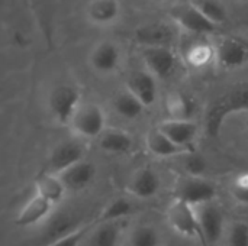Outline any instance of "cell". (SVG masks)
Here are the masks:
<instances>
[{
  "label": "cell",
  "instance_id": "6da1fadb",
  "mask_svg": "<svg viewBox=\"0 0 248 246\" xmlns=\"http://www.w3.org/2000/svg\"><path fill=\"white\" fill-rule=\"evenodd\" d=\"M238 113H248V84L237 86L215 100L206 115L208 135L218 136L227 120Z\"/></svg>",
  "mask_w": 248,
  "mask_h": 246
},
{
  "label": "cell",
  "instance_id": "7a4b0ae2",
  "mask_svg": "<svg viewBox=\"0 0 248 246\" xmlns=\"http://www.w3.org/2000/svg\"><path fill=\"white\" fill-rule=\"evenodd\" d=\"M217 187L205 177L182 174L173 184V200L183 202L192 207H198L215 202Z\"/></svg>",
  "mask_w": 248,
  "mask_h": 246
},
{
  "label": "cell",
  "instance_id": "3957f363",
  "mask_svg": "<svg viewBox=\"0 0 248 246\" xmlns=\"http://www.w3.org/2000/svg\"><path fill=\"white\" fill-rule=\"evenodd\" d=\"M68 128L73 135L81 141L99 139L108 129L106 113L96 103H83L76 112Z\"/></svg>",
  "mask_w": 248,
  "mask_h": 246
},
{
  "label": "cell",
  "instance_id": "277c9868",
  "mask_svg": "<svg viewBox=\"0 0 248 246\" xmlns=\"http://www.w3.org/2000/svg\"><path fill=\"white\" fill-rule=\"evenodd\" d=\"M81 104V94L78 88L71 84H58L49 91L48 109L54 120L61 126H70Z\"/></svg>",
  "mask_w": 248,
  "mask_h": 246
},
{
  "label": "cell",
  "instance_id": "5b68a950",
  "mask_svg": "<svg viewBox=\"0 0 248 246\" xmlns=\"http://www.w3.org/2000/svg\"><path fill=\"white\" fill-rule=\"evenodd\" d=\"M166 219L170 228L179 236L186 238V239H196L205 245L195 207L183 202L173 200L166 210Z\"/></svg>",
  "mask_w": 248,
  "mask_h": 246
},
{
  "label": "cell",
  "instance_id": "8992f818",
  "mask_svg": "<svg viewBox=\"0 0 248 246\" xmlns=\"http://www.w3.org/2000/svg\"><path fill=\"white\" fill-rule=\"evenodd\" d=\"M171 19L177 23L179 28L183 30L193 33V35H209L217 30V25L212 23L195 4L192 3H183L177 4L170 12Z\"/></svg>",
  "mask_w": 248,
  "mask_h": 246
},
{
  "label": "cell",
  "instance_id": "52a82bcc",
  "mask_svg": "<svg viewBox=\"0 0 248 246\" xmlns=\"http://www.w3.org/2000/svg\"><path fill=\"white\" fill-rule=\"evenodd\" d=\"M195 210L199 219L205 246L218 244L225 235V216L222 209L215 202H211L195 207Z\"/></svg>",
  "mask_w": 248,
  "mask_h": 246
},
{
  "label": "cell",
  "instance_id": "ba28073f",
  "mask_svg": "<svg viewBox=\"0 0 248 246\" xmlns=\"http://www.w3.org/2000/svg\"><path fill=\"white\" fill-rule=\"evenodd\" d=\"M86 146L81 139L77 141H62L55 145L48 157V170L46 173L61 174L70 167L84 161Z\"/></svg>",
  "mask_w": 248,
  "mask_h": 246
},
{
  "label": "cell",
  "instance_id": "9c48e42d",
  "mask_svg": "<svg viewBox=\"0 0 248 246\" xmlns=\"http://www.w3.org/2000/svg\"><path fill=\"white\" fill-rule=\"evenodd\" d=\"M141 58L145 70L151 72L157 80L169 78L177 67L176 52L169 46L141 48Z\"/></svg>",
  "mask_w": 248,
  "mask_h": 246
},
{
  "label": "cell",
  "instance_id": "30bf717a",
  "mask_svg": "<svg viewBox=\"0 0 248 246\" xmlns=\"http://www.w3.org/2000/svg\"><path fill=\"white\" fill-rule=\"evenodd\" d=\"M122 62V52L113 41H100L89 54L90 68L100 75H110L119 70Z\"/></svg>",
  "mask_w": 248,
  "mask_h": 246
},
{
  "label": "cell",
  "instance_id": "8fae6325",
  "mask_svg": "<svg viewBox=\"0 0 248 246\" xmlns=\"http://www.w3.org/2000/svg\"><path fill=\"white\" fill-rule=\"evenodd\" d=\"M215 45L217 62L227 70H235L248 62L247 43L234 36H224Z\"/></svg>",
  "mask_w": 248,
  "mask_h": 246
},
{
  "label": "cell",
  "instance_id": "7c38bea8",
  "mask_svg": "<svg viewBox=\"0 0 248 246\" xmlns=\"http://www.w3.org/2000/svg\"><path fill=\"white\" fill-rule=\"evenodd\" d=\"M160 177L158 174L148 168V167H144V168H140L137 170L129 181L126 183V193L137 199V200H150L153 197L157 196L158 190H160Z\"/></svg>",
  "mask_w": 248,
  "mask_h": 246
},
{
  "label": "cell",
  "instance_id": "4fadbf2b",
  "mask_svg": "<svg viewBox=\"0 0 248 246\" xmlns=\"http://www.w3.org/2000/svg\"><path fill=\"white\" fill-rule=\"evenodd\" d=\"M174 39H176L174 29L163 22L145 23L135 29V41L141 45V48H148V46L171 48Z\"/></svg>",
  "mask_w": 248,
  "mask_h": 246
},
{
  "label": "cell",
  "instance_id": "5bb4252c",
  "mask_svg": "<svg viewBox=\"0 0 248 246\" xmlns=\"http://www.w3.org/2000/svg\"><path fill=\"white\" fill-rule=\"evenodd\" d=\"M157 128L173 144H176L183 149H190L199 133V125L195 120H174L166 117L158 123Z\"/></svg>",
  "mask_w": 248,
  "mask_h": 246
},
{
  "label": "cell",
  "instance_id": "9a60e30c",
  "mask_svg": "<svg viewBox=\"0 0 248 246\" xmlns=\"http://www.w3.org/2000/svg\"><path fill=\"white\" fill-rule=\"evenodd\" d=\"M54 209H55V206H52L49 202H46L45 199H42L33 193V196L19 210V213L16 216V225L20 228L38 226L51 217Z\"/></svg>",
  "mask_w": 248,
  "mask_h": 246
},
{
  "label": "cell",
  "instance_id": "2e32d148",
  "mask_svg": "<svg viewBox=\"0 0 248 246\" xmlns=\"http://www.w3.org/2000/svg\"><path fill=\"white\" fill-rule=\"evenodd\" d=\"M126 90H129L147 109L151 107L158 96L157 78L147 70L135 71L126 80Z\"/></svg>",
  "mask_w": 248,
  "mask_h": 246
},
{
  "label": "cell",
  "instance_id": "e0dca14e",
  "mask_svg": "<svg viewBox=\"0 0 248 246\" xmlns=\"http://www.w3.org/2000/svg\"><path fill=\"white\" fill-rule=\"evenodd\" d=\"M96 174V165L84 159L57 175H60L68 191H81L93 183Z\"/></svg>",
  "mask_w": 248,
  "mask_h": 246
},
{
  "label": "cell",
  "instance_id": "ac0fdd59",
  "mask_svg": "<svg viewBox=\"0 0 248 246\" xmlns=\"http://www.w3.org/2000/svg\"><path fill=\"white\" fill-rule=\"evenodd\" d=\"M121 10L119 0H90L86 7V16L96 26H109L119 19Z\"/></svg>",
  "mask_w": 248,
  "mask_h": 246
},
{
  "label": "cell",
  "instance_id": "d6986e66",
  "mask_svg": "<svg viewBox=\"0 0 248 246\" xmlns=\"http://www.w3.org/2000/svg\"><path fill=\"white\" fill-rule=\"evenodd\" d=\"M68 193L60 175L52 173H44L35 180V194L49 202L52 206H58Z\"/></svg>",
  "mask_w": 248,
  "mask_h": 246
},
{
  "label": "cell",
  "instance_id": "ffe728a7",
  "mask_svg": "<svg viewBox=\"0 0 248 246\" xmlns=\"http://www.w3.org/2000/svg\"><path fill=\"white\" fill-rule=\"evenodd\" d=\"M164 109L167 119L174 120H195V101L193 99L182 91H170L164 99Z\"/></svg>",
  "mask_w": 248,
  "mask_h": 246
},
{
  "label": "cell",
  "instance_id": "44dd1931",
  "mask_svg": "<svg viewBox=\"0 0 248 246\" xmlns=\"http://www.w3.org/2000/svg\"><path fill=\"white\" fill-rule=\"evenodd\" d=\"M145 146L157 158H174L182 157L190 149H183L173 144L158 128L150 129L145 135Z\"/></svg>",
  "mask_w": 248,
  "mask_h": 246
},
{
  "label": "cell",
  "instance_id": "7402d4cb",
  "mask_svg": "<svg viewBox=\"0 0 248 246\" xmlns=\"http://www.w3.org/2000/svg\"><path fill=\"white\" fill-rule=\"evenodd\" d=\"M97 141L100 149L112 155H125L134 148V138L122 129L108 128Z\"/></svg>",
  "mask_w": 248,
  "mask_h": 246
},
{
  "label": "cell",
  "instance_id": "603a6c76",
  "mask_svg": "<svg viewBox=\"0 0 248 246\" xmlns=\"http://www.w3.org/2000/svg\"><path fill=\"white\" fill-rule=\"evenodd\" d=\"M124 222L96 223L89 233V246H119Z\"/></svg>",
  "mask_w": 248,
  "mask_h": 246
},
{
  "label": "cell",
  "instance_id": "cb8c5ba5",
  "mask_svg": "<svg viewBox=\"0 0 248 246\" xmlns=\"http://www.w3.org/2000/svg\"><path fill=\"white\" fill-rule=\"evenodd\" d=\"M185 61L189 67L196 70L209 67L211 64L217 62L215 45L205 41H196L190 43L185 51Z\"/></svg>",
  "mask_w": 248,
  "mask_h": 246
},
{
  "label": "cell",
  "instance_id": "d4e9b609",
  "mask_svg": "<svg viewBox=\"0 0 248 246\" xmlns=\"http://www.w3.org/2000/svg\"><path fill=\"white\" fill-rule=\"evenodd\" d=\"M112 106H113V110L122 117V119H126V120H135L138 119L144 110L147 109L129 90H122L119 91L113 101H112Z\"/></svg>",
  "mask_w": 248,
  "mask_h": 246
},
{
  "label": "cell",
  "instance_id": "484cf974",
  "mask_svg": "<svg viewBox=\"0 0 248 246\" xmlns=\"http://www.w3.org/2000/svg\"><path fill=\"white\" fill-rule=\"evenodd\" d=\"M135 212V207L129 199H113L109 202L100 212L96 223H105V222H124Z\"/></svg>",
  "mask_w": 248,
  "mask_h": 246
},
{
  "label": "cell",
  "instance_id": "4316f807",
  "mask_svg": "<svg viewBox=\"0 0 248 246\" xmlns=\"http://www.w3.org/2000/svg\"><path fill=\"white\" fill-rule=\"evenodd\" d=\"M129 246H164V239L157 228L138 225L129 232Z\"/></svg>",
  "mask_w": 248,
  "mask_h": 246
},
{
  "label": "cell",
  "instance_id": "83f0119b",
  "mask_svg": "<svg viewBox=\"0 0 248 246\" xmlns=\"http://www.w3.org/2000/svg\"><path fill=\"white\" fill-rule=\"evenodd\" d=\"M193 4L217 26L225 23L228 19L227 6L221 0H195Z\"/></svg>",
  "mask_w": 248,
  "mask_h": 246
},
{
  "label": "cell",
  "instance_id": "f1b7e54d",
  "mask_svg": "<svg viewBox=\"0 0 248 246\" xmlns=\"http://www.w3.org/2000/svg\"><path fill=\"white\" fill-rule=\"evenodd\" d=\"M230 194L237 203L248 206V171L235 174L230 184Z\"/></svg>",
  "mask_w": 248,
  "mask_h": 246
},
{
  "label": "cell",
  "instance_id": "f546056e",
  "mask_svg": "<svg viewBox=\"0 0 248 246\" xmlns=\"http://www.w3.org/2000/svg\"><path fill=\"white\" fill-rule=\"evenodd\" d=\"M90 231H92L90 226H80L77 229L64 233L62 236L57 238L46 246H80L81 242L86 239V236H89Z\"/></svg>",
  "mask_w": 248,
  "mask_h": 246
},
{
  "label": "cell",
  "instance_id": "4dcf8cb0",
  "mask_svg": "<svg viewBox=\"0 0 248 246\" xmlns=\"http://www.w3.org/2000/svg\"><path fill=\"white\" fill-rule=\"evenodd\" d=\"M228 246H248V223L243 220L234 222L227 231Z\"/></svg>",
  "mask_w": 248,
  "mask_h": 246
},
{
  "label": "cell",
  "instance_id": "1f68e13d",
  "mask_svg": "<svg viewBox=\"0 0 248 246\" xmlns=\"http://www.w3.org/2000/svg\"><path fill=\"white\" fill-rule=\"evenodd\" d=\"M185 158V174L189 175H196V177H205L206 171V161L196 152H186L182 155Z\"/></svg>",
  "mask_w": 248,
  "mask_h": 246
},
{
  "label": "cell",
  "instance_id": "d6a6232c",
  "mask_svg": "<svg viewBox=\"0 0 248 246\" xmlns=\"http://www.w3.org/2000/svg\"><path fill=\"white\" fill-rule=\"evenodd\" d=\"M240 3H248V0H238Z\"/></svg>",
  "mask_w": 248,
  "mask_h": 246
},
{
  "label": "cell",
  "instance_id": "836d02e7",
  "mask_svg": "<svg viewBox=\"0 0 248 246\" xmlns=\"http://www.w3.org/2000/svg\"><path fill=\"white\" fill-rule=\"evenodd\" d=\"M247 135H248V120H247Z\"/></svg>",
  "mask_w": 248,
  "mask_h": 246
},
{
  "label": "cell",
  "instance_id": "e575fe53",
  "mask_svg": "<svg viewBox=\"0 0 248 246\" xmlns=\"http://www.w3.org/2000/svg\"><path fill=\"white\" fill-rule=\"evenodd\" d=\"M155 1H161V0H155Z\"/></svg>",
  "mask_w": 248,
  "mask_h": 246
}]
</instances>
